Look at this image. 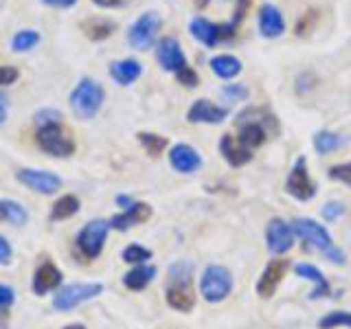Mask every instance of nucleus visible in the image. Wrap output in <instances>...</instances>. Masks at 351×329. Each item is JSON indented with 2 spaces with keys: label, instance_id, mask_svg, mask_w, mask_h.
<instances>
[{
  "label": "nucleus",
  "instance_id": "a211bd4d",
  "mask_svg": "<svg viewBox=\"0 0 351 329\" xmlns=\"http://www.w3.org/2000/svg\"><path fill=\"white\" fill-rule=\"evenodd\" d=\"M237 125H239V136H237V141L246 149L252 151V149H257V147L263 145V143H266L268 132H266V127H263L261 121H250L248 117L239 114Z\"/></svg>",
  "mask_w": 351,
  "mask_h": 329
},
{
  "label": "nucleus",
  "instance_id": "412c9836",
  "mask_svg": "<svg viewBox=\"0 0 351 329\" xmlns=\"http://www.w3.org/2000/svg\"><path fill=\"white\" fill-rule=\"evenodd\" d=\"M219 151H222V156L226 158L230 167H241V164L250 162V158H252V151L241 145L237 136H233V134H224L219 138Z\"/></svg>",
  "mask_w": 351,
  "mask_h": 329
},
{
  "label": "nucleus",
  "instance_id": "cd10ccee",
  "mask_svg": "<svg viewBox=\"0 0 351 329\" xmlns=\"http://www.w3.org/2000/svg\"><path fill=\"white\" fill-rule=\"evenodd\" d=\"M42 42V36L36 29H22L11 38V51L14 53H29Z\"/></svg>",
  "mask_w": 351,
  "mask_h": 329
},
{
  "label": "nucleus",
  "instance_id": "7ed1b4c3",
  "mask_svg": "<svg viewBox=\"0 0 351 329\" xmlns=\"http://www.w3.org/2000/svg\"><path fill=\"white\" fill-rule=\"evenodd\" d=\"M106 101V90L104 86L95 82V80H82L73 88L71 93V108L77 119L82 121H90L99 114V110L104 108Z\"/></svg>",
  "mask_w": 351,
  "mask_h": 329
},
{
  "label": "nucleus",
  "instance_id": "49530a36",
  "mask_svg": "<svg viewBox=\"0 0 351 329\" xmlns=\"http://www.w3.org/2000/svg\"><path fill=\"white\" fill-rule=\"evenodd\" d=\"M193 5H195L197 9H206L208 5H211V0H193Z\"/></svg>",
  "mask_w": 351,
  "mask_h": 329
},
{
  "label": "nucleus",
  "instance_id": "f704fd0d",
  "mask_svg": "<svg viewBox=\"0 0 351 329\" xmlns=\"http://www.w3.org/2000/svg\"><path fill=\"white\" fill-rule=\"evenodd\" d=\"M36 123L40 125H51V123H62V112L53 108H44L40 112H36Z\"/></svg>",
  "mask_w": 351,
  "mask_h": 329
},
{
  "label": "nucleus",
  "instance_id": "1a4fd4ad",
  "mask_svg": "<svg viewBox=\"0 0 351 329\" xmlns=\"http://www.w3.org/2000/svg\"><path fill=\"white\" fill-rule=\"evenodd\" d=\"M285 189L292 197H296L299 202H310L316 195V184L310 178V171H307V160L305 156H299L296 162L292 164V169L288 173V182H285Z\"/></svg>",
  "mask_w": 351,
  "mask_h": 329
},
{
  "label": "nucleus",
  "instance_id": "f3484780",
  "mask_svg": "<svg viewBox=\"0 0 351 329\" xmlns=\"http://www.w3.org/2000/svg\"><path fill=\"white\" fill-rule=\"evenodd\" d=\"M189 33L195 42L204 44V47H208V49H213L219 42H224L222 25H215V22L206 20L202 16H197L189 22Z\"/></svg>",
  "mask_w": 351,
  "mask_h": 329
},
{
  "label": "nucleus",
  "instance_id": "58836bf2",
  "mask_svg": "<svg viewBox=\"0 0 351 329\" xmlns=\"http://www.w3.org/2000/svg\"><path fill=\"white\" fill-rule=\"evenodd\" d=\"M343 213H345V206L340 202H327L323 206V217L327 219V222H334V219H338Z\"/></svg>",
  "mask_w": 351,
  "mask_h": 329
},
{
  "label": "nucleus",
  "instance_id": "c85d7f7f",
  "mask_svg": "<svg viewBox=\"0 0 351 329\" xmlns=\"http://www.w3.org/2000/svg\"><path fill=\"white\" fill-rule=\"evenodd\" d=\"M0 219H7V222H11V224L22 226V224H27L29 213H27V208L22 206L20 202L0 200Z\"/></svg>",
  "mask_w": 351,
  "mask_h": 329
},
{
  "label": "nucleus",
  "instance_id": "423d86ee",
  "mask_svg": "<svg viewBox=\"0 0 351 329\" xmlns=\"http://www.w3.org/2000/svg\"><path fill=\"white\" fill-rule=\"evenodd\" d=\"M233 292V274L224 266H208L200 279V294L208 303H222Z\"/></svg>",
  "mask_w": 351,
  "mask_h": 329
},
{
  "label": "nucleus",
  "instance_id": "6ab92c4d",
  "mask_svg": "<svg viewBox=\"0 0 351 329\" xmlns=\"http://www.w3.org/2000/svg\"><path fill=\"white\" fill-rule=\"evenodd\" d=\"M149 217H152V206L145 204V202H134L130 208H125L123 213L114 215L108 224H110V228L128 230L130 226H136V224L147 222Z\"/></svg>",
  "mask_w": 351,
  "mask_h": 329
},
{
  "label": "nucleus",
  "instance_id": "72a5a7b5",
  "mask_svg": "<svg viewBox=\"0 0 351 329\" xmlns=\"http://www.w3.org/2000/svg\"><path fill=\"white\" fill-rule=\"evenodd\" d=\"M222 97L226 99V101H246L248 88L244 84H226L222 88Z\"/></svg>",
  "mask_w": 351,
  "mask_h": 329
},
{
  "label": "nucleus",
  "instance_id": "f257e3e1",
  "mask_svg": "<svg viewBox=\"0 0 351 329\" xmlns=\"http://www.w3.org/2000/svg\"><path fill=\"white\" fill-rule=\"evenodd\" d=\"M167 296L169 307L176 312H191L195 305V292H193V263L189 261H176L169 268L167 279Z\"/></svg>",
  "mask_w": 351,
  "mask_h": 329
},
{
  "label": "nucleus",
  "instance_id": "a19ab883",
  "mask_svg": "<svg viewBox=\"0 0 351 329\" xmlns=\"http://www.w3.org/2000/svg\"><path fill=\"white\" fill-rule=\"evenodd\" d=\"M40 3L51 7V9H71L80 3V0H40Z\"/></svg>",
  "mask_w": 351,
  "mask_h": 329
},
{
  "label": "nucleus",
  "instance_id": "a878e982",
  "mask_svg": "<svg viewBox=\"0 0 351 329\" xmlns=\"http://www.w3.org/2000/svg\"><path fill=\"white\" fill-rule=\"evenodd\" d=\"M347 145V136H343L340 132H332V130H321L314 134V149L325 156V154L338 151L340 147Z\"/></svg>",
  "mask_w": 351,
  "mask_h": 329
},
{
  "label": "nucleus",
  "instance_id": "37998d69",
  "mask_svg": "<svg viewBox=\"0 0 351 329\" xmlns=\"http://www.w3.org/2000/svg\"><path fill=\"white\" fill-rule=\"evenodd\" d=\"M93 3L101 9H117V7L123 5V0H93Z\"/></svg>",
  "mask_w": 351,
  "mask_h": 329
},
{
  "label": "nucleus",
  "instance_id": "7c9ffc66",
  "mask_svg": "<svg viewBox=\"0 0 351 329\" xmlns=\"http://www.w3.org/2000/svg\"><path fill=\"white\" fill-rule=\"evenodd\" d=\"M138 141L149 156H160V154L165 151V147H167V138L160 136V134H152V132H141Z\"/></svg>",
  "mask_w": 351,
  "mask_h": 329
},
{
  "label": "nucleus",
  "instance_id": "5701e85b",
  "mask_svg": "<svg viewBox=\"0 0 351 329\" xmlns=\"http://www.w3.org/2000/svg\"><path fill=\"white\" fill-rule=\"evenodd\" d=\"M294 272L299 274L301 279L312 281L316 285V288L312 290V294H307L310 296V301H318V299H323V296L329 294V281L323 277V272L316 266H310V263H299V266H294Z\"/></svg>",
  "mask_w": 351,
  "mask_h": 329
},
{
  "label": "nucleus",
  "instance_id": "79ce46f5",
  "mask_svg": "<svg viewBox=\"0 0 351 329\" xmlns=\"http://www.w3.org/2000/svg\"><path fill=\"white\" fill-rule=\"evenodd\" d=\"M11 255H14V250H11L9 241L3 235H0V263H9Z\"/></svg>",
  "mask_w": 351,
  "mask_h": 329
},
{
  "label": "nucleus",
  "instance_id": "aec40b11",
  "mask_svg": "<svg viewBox=\"0 0 351 329\" xmlns=\"http://www.w3.org/2000/svg\"><path fill=\"white\" fill-rule=\"evenodd\" d=\"M141 75H143V64L134 58L117 60L110 64V77H112L119 86H132Z\"/></svg>",
  "mask_w": 351,
  "mask_h": 329
},
{
  "label": "nucleus",
  "instance_id": "2eb2a0df",
  "mask_svg": "<svg viewBox=\"0 0 351 329\" xmlns=\"http://www.w3.org/2000/svg\"><path fill=\"white\" fill-rule=\"evenodd\" d=\"M257 20H259V33H261V38L274 40V38H281L283 33H285V18H283L281 9L277 5L263 3L259 7Z\"/></svg>",
  "mask_w": 351,
  "mask_h": 329
},
{
  "label": "nucleus",
  "instance_id": "e433bc0d",
  "mask_svg": "<svg viewBox=\"0 0 351 329\" xmlns=\"http://www.w3.org/2000/svg\"><path fill=\"white\" fill-rule=\"evenodd\" d=\"M176 77H178V82H180L182 86H186V88H195L197 84H200V77H197V73L191 69V66H186V69H182Z\"/></svg>",
  "mask_w": 351,
  "mask_h": 329
},
{
  "label": "nucleus",
  "instance_id": "9b49d317",
  "mask_svg": "<svg viewBox=\"0 0 351 329\" xmlns=\"http://www.w3.org/2000/svg\"><path fill=\"white\" fill-rule=\"evenodd\" d=\"M18 182L29 186L31 191H38L44 195L55 193L62 186V178L53 171H42V169H20L16 173Z\"/></svg>",
  "mask_w": 351,
  "mask_h": 329
},
{
  "label": "nucleus",
  "instance_id": "0eeeda50",
  "mask_svg": "<svg viewBox=\"0 0 351 329\" xmlns=\"http://www.w3.org/2000/svg\"><path fill=\"white\" fill-rule=\"evenodd\" d=\"M104 292V285L101 283H73V285H66L62 288L53 299V307L58 312H69L75 310L77 305H82L86 301L95 299Z\"/></svg>",
  "mask_w": 351,
  "mask_h": 329
},
{
  "label": "nucleus",
  "instance_id": "20e7f679",
  "mask_svg": "<svg viewBox=\"0 0 351 329\" xmlns=\"http://www.w3.org/2000/svg\"><path fill=\"white\" fill-rule=\"evenodd\" d=\"M36 141L42 151H47L49 156H55V158H69L75 151V141L69 136V132L62 127V123L40 125Z\"/></svg>",
  "mask_w": 351,
  "mask_h": 329
},
{
  "label": "nucleus",
  "instance_id": "393cba45",
  "mask_svg": "<svg viewBox=\"0 0 351 329\" xmlns=\"http://www.w3.org/2000/svg\"><path fill=\"white\" fill-rule=\"evenodd\" d=\"M114 29H117V25L112 20H108V18H88V20L82 22L84 36L88 40H93V42H101V40L110 38Z\"/></svg>",
  "mask_w": 351,
  "mask_h": 329
},
{
  "label": "nucleus",
  "instance_id": "f8f14e48",
  "mask_svg": "<svg viewBox=\"0 0 351 329\" xmlns=\"http://www.w3.org/2000/svg\"><path fill=\"white\" fill-rule=\"evenodd\" d=\"M290 270V261L288 259H272L266 268H263L261 277L255 285L257 294L261 296V299H270V296L277 292V288L281 285L285 272Z\"/></svg>",
  "mask_w": 351,
  "mask_h": 329
},
{
  "label": "nucleus",
  "instance_id": "c756f323",
  "mask_svg": "<svg viewBox=\"0 0 351 329\" xmlns=\"http://www.w3.org/2000/svg\"><path fill=\"white\" fill-rule=\"evenodd\" d=\"M80 211V200L75 195H62L51 208V219H69Z\"/></svg>",
  "mask_w": 351,
  "mask_h": 329
},
{
  "label": "nucleus",
  "instance_id": "2f4dec72",
  "mask_svg": "<svg viewBox=\"0 0 351 329\" xmlns=\"http://www.w3.org/2000/svg\"><path fill=\"white\" fill-rule=\"evenodd\" d=\"M318 327L321 329H336V327H349L351 329V312H343V310H334L325 314L321 321H318Z\"/></svg>",
  "mask_w": 351,
  "mask_h": 329
},
{
  "label": "nucleus",
  "instance_id": "ea45409f",
  "mask_svg": "<svg viewBox=\"0 0 351 329\" xmlns=\"http://www.w3.org/2000/svg\"><path fill=\"white\" fill-rule=\"evenodd\" d=\"M16 301V292L9 285H0V312L7 310V307Z\"/></svg>",
  "mask_w": 351,
  "mask_h": 329
},
{
  "label": "nucleus",
  "instance_id": "4468645a",
  "mask_svg": "<svg viewBox=\"0 0 351 329\" xmlns=\"http://www.w3.org/2000/svg\"><path fill=\"white\" fill-rule=\"evenodd\" d=\"M228 117V110L217 106L208 99H197L191 103V108L186 110V121L189 123H206V125H217Z\"/></svg>",
  "mask_w": 351,
  "mask_h": 329
},
{
  "label": "nucleus",
  "instance_id": "ddd939ff",
  "mask_svg": "<svg viewBox=\"0 0 351 329\" xmlns=\"http://www.w3.org/2000/svg\"><path fill=\"white\" fill-rule=\"evenodd\" d=\"M266 241H268V250L272 255H283L294 246V233L292 226L281 217H274L268 222L266 228Z\"/></svg>",
  "mask_w": 351,
  "mask_h": 329
},
{
  "label": "nucleus",
  "instance_id": "473e14b6",
  "mask_svg": "<svg viewBox=\"0 0 351 329\" xmlns=\"http://www.w3.org/2000/svg\"><path fill=\"white\" fill-rule=\"evenodd\" d=\"M147 259H152V250L145 246L132 244L123 250V261H128V263H145Z\"/></svg>",
  "mask_w": 351,
  "mask_h": 329
},
{
  "label": "nucleus",
  "instance_id": "bb28decb",
  "mask_svg": "<svg viewBox=\"0 0 351 329\" xmlns=\"http://www.w3.org/2000/svg\"><path fill=\"white\" fill-rule=\"evenodd\" d=\"M154 277H156V268L154 266H136L134 270H130L125 277H123V285L128 290H134V292H138V290H145L147 285L154 281Z\"/></svg>",
  "mask_w": 351,
  "mask_h": 329
},
{
  "label": "nucleus",
  "instance_id": "f03ea898",
  "mask_svg": "<svg viewBox=\"0 0 351 329\" xmlns=\"http://www.w3.org/2000/svg\"><path fill=\"white\" fill-rule=\"evenodd\" d=\"M290 226H292V233L296 237H301L303 241H307V246L321 250L329 261L336 263V266H343V263L347 261L345 252L340 250L338 246H334L332 235H329L327 228L323 224H318L316 219L299 217V219H294V222H290Z\"/></svg>",
  "mask_w": 351,
  "mask_h": 329
},
{
  "label": "nucleus",
  "instance_id": "39448f33",
  "mask_svg": "<svg viewBox=\"0 0 351 329\" xmlns=\"http://www.w3.org/2000/svg\"><path fill=\"white\" fill-rule=\"evenodd\" d=\"M160 25H162V20L156 11H145V14H141L128 29V44L136 51L152 49L154 42L158 38Z\"/></svg>",
  "mask_w": 351,
  "mask_h": 329
},
{
  "label": "nucleus",
  "instance_id": "6e6552de",
  "mask_svg": "<svg viewBox=\"0 0 351 329\" xmlns=\"http://www.w3.org/2000/svg\"><path fill=\"white\" fill-rule=\"evenodd\" d=\"M108 230L110 224L106 219H95V222H88L80 235H77V248L86 257V259H95L101 255L104 244H106V237H108Z\"/></svg>",
  "mask_w": 351,
  "mask_h": 329
},
{
  "label": "nucleus",
  "instance_id": "dca6fc26",
  "mask_svg": "<svg viewBox=\"0 0 351 329\" xmlns=\"http://www.w3.org/2000/svg\"><path fill=\"white\" fill-rule=\"evenodd\" d=\"M169 164L180 173H195L202 167V156L195 147L186 145V143H178V145L169 149Z\"/></svg>",
  "mask_w": 351,
  "mask_h": 329
},
{
  "label": "nucleus",
  "instance_id": "a18cd8bd",
  "mask_svg": "<svg viewBox=\"0 0 351 329\" xmlns=\"http://www.w3.org/2000/svg\"><path fill=\"white\" fill-rule=\"evenodd\" d=\"M117 202H119L121 206H123V208H130L132 204H134V202H132V197H128V195H119V197H117Z\"/></svg>",
  "mask_w": 351,
  "mask_h": 329
},
{
  "label": "nucleus",
  "instance_id": "4be33fe9",
  "mask_svg": "<svg viewBox=\"0 0 351 329\" xmlns=\"http://www.w3.org/2000/svg\"><path fill=\"white\" fill-rule=\"evenodd\" d=\"M62 283V272L60 268H55L51 261L42 263V266L36 270V277H33V292L38 296L49 294L51 290H55Z\"/></svg>",
  "mask_w": 351,
  "mask_h": 329
},
{
  "label": "nucleus",
  "instance_id": "de8ad7c7",
  "mask_svg": "<svg viewBox=\"0 0 351 329\" xmlns=\"http://www.w3.org/2000/svg\"><path fill=\"white\" fill-rule=\"evenodd\" d=\"M64 329H86L84 325H80V323H77V325H66Z\"/></svg>",
  "mask_w": 351,
  "mask_h": 329
},
{
  "label": "nucleus",
  "instance_id": "9d476101",
  "mask_svg": "<svg viewBox=\"0 0 351 329\" xmlns=\"http://www.w3.org/2000/svg\"><path fill=\"white\" fill-rule=\"evenodd\" d=\"M156 60H158L162 71L173 73V75H178L182 69L189 66V62H186V55H184V51L180 47V42L176 38H162L156 44Z\"/></svg>",
  "mask_w": 351,
  "mask_h": 329
},
{
  "label": "nucleus",
  "instance_id": "4c0bfd02",
  "mask_svg": "<svg viewBox=\"0 0 351 329\" xmlns=\"http://www.w3.org/2000/svg\"><path fill=\"white\" fill-rule=\"evenodd\" d=\"M20 77V71L16 66H0V86H11L16 84Z\"/></svg>",
  "mask_w": 351,
  "mask_h": 329
},
{
  "label": "nucleus",
  "instance_id": "c9c22d12",
  "mask_svg": "<svg viewBox=\"0 0 351 329\" xmlns=\"http://www.w3.org/2000/svg\"><path fill=\"white\" fill-rule=\"evenodd\" d=\"M329 178H334V180H340V182L351 184V162L334 164V167L329 169Z\"/></svg>",
  "mask_w": 351,
  "mask_h": 329
},
{
  "label": "nucleus",
  "instance_id": "b1692460",
  "mask_svg": "<svg viewBox=\"0 0 351 329\" xmlns=\"http://www.w3.org/2000/svg\"><path fill=\"white\" fill-rule=\"evenodd\" d=\"M208 66H211L213 75L219 77V80H235L241 73V69H244L235 55H228V53L215 55V58H211V62H208Z\"/></svg>",
  "mask_w": 351,
  "mask_h": 329
},
{
  "label": "nucleus",
  "instance_id": "c03bdc74",
  "mask_svg": "<svg viewBox=\"0 0 351 329\" xmlns=\"http://www.w3.org/2000/svg\"><path fill=\"white\" fill-rule=\"evenodd\" d=\"M7 117H9V106H7V97L0 93V125L5 123L7 121Z\"/></svg>",
  "mask_w": 351,
  "mask_h": 329
}]
</instances>
